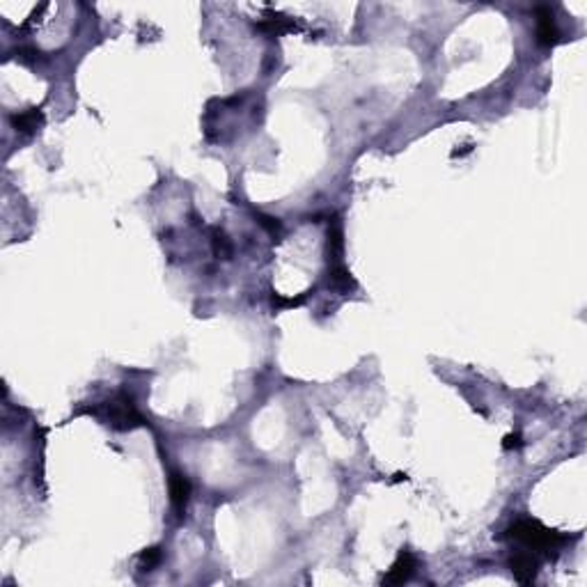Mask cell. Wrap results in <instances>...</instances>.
I'll return each instance as SVG.
<instances>
[{
    "label": "cell",
    "instance_id": "cell-7",
    "mask_svg": "<svg viewBox=\"0 0 587 587\" xmlns=\"http://www.w3.org/2000/svg\"><path fill=\"white\" fill-rule=\"evenodd\" d=\"M342 248H344V234L340 218L333 216L328 223V241H326V255L328 264H342Z\"/></svg>",
    "mask_w": 587,
    "mask_h": 587
},
{
    "label": "cell",
    "instance_id": "cell-11",
    "mask_svg": "<svg viewBox=\"0 0 587 587\" xmlns=\"http://www.w3.org/2000/svg\"><path fill=\"white\" fill-rule=\"evenodd\" d=\"M211 246H213V255H216L218 260H229V257H232V244H229L227 234L220 232V229H213Z\"/></svg>",
    "mask_w": 587,
    "mask_h": 587
},
{
    "label": "cell",
    "instance_id": "cell-1",
    "mask_svg": "<svg viewBox=\"0 0 587 587\" xmlns=\"http://www.w3.org/2000/svg\"><path fill=\"white\" fill-rule=\"evenodd\" d=\"M507 535L528 548L544 550L546 555H550V550H557L567 541V537L560 535L557 530H550L546 526H541L539 521H532V519L517 521L510 530H507Z\"/></svg>",
    "mask_w": 587,
    "mask_h": 587
},
{
    "label": "cell",
    "instance_id": "cell-14",
    "mask_svg": "<svg viewBox=\"0 0 587 587\" xmlns=\"http://www.w3.org/2000/svg\"><path fill=\"white\" fill-rule=\"evenodd\" d=\"M255 218H257V223H260L269 234H280V227H282V225H280L278 218L266 216V213H255Z\"/></svg>",
    "mask_w": 587,
    "mask_h": 587
},
{
    "label": "cell",
    "instance_id": "cell-4",
    "mask_svg": "<svg viewBox=\"0 0 587 587\" xmlns=\"http://www.w3.org/2000/svg\"><path fill=\"white\" fill-rule=\"evenodd\" d=\"M510 572L521 585H530V583H535V578H537L539 560L532 553H517L510 560Z\"/></svg>",
    "mask_w": 587,
    "mask_h": 587
},
{
    "label": "cell",
    "instance_id": "cell-3",
    "mask_svg": "<svg viewBox=\"0 0 587 587\" xmlns=\"http://www.w3.org/2000/svg\"><path fill=\"white\" fill-rule=\"evenodd\" d=\"M415 569H417L415 555L408 548H402V550H399L397 560H395V564L388 569V574L384 578H381V583H384V585H402V583H406L408 578L415 574Z\"/></svg>",
    "mask_w": 587,
    "mask_h": 587
},
{
    "label": "cell",
    "instance_id": "cell-12",
    "mask_svg": "<svg viewBox=\"0 0 587 587\" xmlns=\"http://www.w3.org/2000/svg\"><path fill=\"white\" fill-rule=\"evenodd\" d=\"M161 557H163L161 548H158V546H152V548H145V550H142V553H140V562H142V567H145L147 572H149V569H154L158 562H161Z\"/></svg>",
    "mask_w": 587,
    "mask_h": 587
},
{
    "label": "cell",
    "instance_id": "cell-13",
    "mask_svg": "<svg viewBox=\"0 0 587 587\" xmlns=\"http://www.w3.org/2000/svg\"><path fill=\"white\" fill-rule=\"evenodd\" d=\"M271 301H273V308H278V310H282V308H298V305H303L305 294H301V296H294V298L280 296V294H273Z\"/></svg>",
    "mask_w": 587,
    "mask_h": 587
},
{
    "label": "cell",
    "instance_id": "cell-15",
    "mask_svg": "<svg viewBox=\"0 0 587 587\" xmlns=\"http://www.w3.org/2000/svg\"><path fill=\"white\" fill-rule=\"evenodd\" d=\"M521 446H523L521 434H507L505 436V441H503V448L505 450H519Z\"/></svg>",
    "mask_w": 587,
    "mask_h": 587
},
{
    "label": "cell",
    "instance_id": "cell-5",
    "mask_svg": "<svg viewBox=\"0 0 587 587\" xmlns=\"http://www.w3.org/2000/svg\"><path fill=\"white\" fill-rule=\"evenodd\" d=\"M535 16H537V42L541 46H555L560 42V30L555 25L550 7H537Z\"/></svg>",
    "mask_w": 587,
    "mask_h": 587
},
{
    "label": "cell",
    "instance_id": "cell-16",
    "mask_svg": "<svg viewBox=\"0 0 587 587\" xmlns=\"http://www.w3.org/2000/svg\"><path fill=\"white\" fill-rule=\"evenodd\" d=\"M16 53H19V58H21L23 62H32V60H37V56H39V53L34 51V49H19Z\"/></svg>",
    "mask_w": 587,
    "mask_h": 587
},
{
    "label": "cell",
    "instance_id": "cell-10",
    "mask_svg": "<svg viewBox=\"0 0 587 587\" xmlns=\"http://www.w3.org/2000/svg\"><path fill=\"white\" fill-rule=\"evenodd\" d=\"M257 28L269 32V34H282V32L296 30V23H294L291 19H287L284 14H269V19L257 23Z\"/></svg>",
    "mask_w": 587,
    "mask_h": 587
},
{
    "label": "cell",
    "instance_id": "cell-2",
    "mask_svg": "<svg viewBox=\"0 0 587 587\" xmlns=\"http://www.w3.org/2000/svg\"><path fill=\"white\" fill-rule=\"evenodd\" d=\"M106 408H108L111 427H115V429H120V431H131V429H136V427L145 424V417L138 413V408L129 395H118L115 399H111Z\"/></svg>",
    "mask_w": 587,
    "mask_h": 587
},
{
    "label": "cell",
    "instance_id": "cell-8",
    "mask_svg": "<svg viewBox=\"0 0 587 587\" xmlns=\"http://www.w3.org/2000/svg\"><path fill=\"white\" fill-rule=\"evenodd\" d=\"M12 127L19 131V133H34L44 122V113L39 108H28V111H21V113H14L12 115Z\"/></svg>",
    "mask_w": 587,
    "mask_h": 587
},
{
    "label": "cell",
    "instance_id": "cell-6",
    "mask_svg": "<svg viewBox=\"0 0 587 587\" xmlns=\"http://www.w3.org/2000/svg\"><path fill=\"white\" fill-rule=\"evenodd\" d=\"M189 498H191V482L189 477L182 475V473H172L170 475V500L175 512L184 517L186 512V505H189Z\"/></svg>",
    "mask_w": 587,
    "mask_h": 587
},
{
    "label": "cell",
    "instance_id": "cell-9",
    "mask_svg": "<svg viewBox=\"0 0 587 587\" xmlns=\"http://www.w3.org/2000/svg\"><path fill=\"white\" fill-rule=\"evenodd\" d=\"M328 284H331L333 289L337 291H351L355 289V280L353 275L349 273L344 264H331V269H328Z\"/></svg>",
    "mask_w": 587,
    "mask_h": 587
}]
</instances>
